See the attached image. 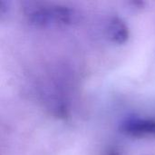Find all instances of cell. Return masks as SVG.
I'll list each match as a JSON object with an SVG mask.
<instances>
[{
	"label": "cell",
	"instance_id": "obj_2",
	"mask_svg": "<svg viewBox=\"0 0 155 155\" xmlns=\"http://www.w3.org/2000/svg\"><path fill=\"white\" fill-rule=\"evenodd\" d=\"M120 129L123 133L135 136H155V120L130 117L122 122Z\"/></svg>",
	"mask_w": 155,
	"mask_h": 155
},
{
	"label": "cell",
	"instance_id": "obj_3",
	"mask_svg": "<svg viewBox=\"0 0 155 155\" xmlns=\"http://www.w3.org/2000/svg\"><path fill=\"white\" fill-rule=\"evenodd\" d=\"M106 33L109 39L118 45L126 43L130 36L128 25L119 16H114L109 20L106 26Z\"/></svg>",
	"mask_w": 155,
	"mask_h": 155
},
{
	"label": "cell",
	"instance_id": "obj_4",
	"mask_svg": "<svg viewBox=\"0 0 155 155\" xmlns=\"http://www.w3.org/2000/svg\"><path fill=\"white\" fill-rule=\"evenodd\" d=\"M8 11H9V2L2 1L1 5H0V16H1V18H3L5 15H6Z\"/></svg>",
	"mask_w": 155,
	"mask_h": 155
},
{
	"label": "cell",
	"instance_id": "obj_1",
	"mask_svg": "<svg viewBox=\"0 0 155 155\" xmlns=\"http://www.w3.org/2000/svg\"><path fill=\"white\" fill-rule=\"evenodd\" d=\"M24 13L27 21L36 26L69 25L77 16L74 10L67 5L38 2L26 5Z\"/></svg>",
	"mask_w": 155,
	"mask_h": 155
},
{
	"label": "cell",
	"instance_id": "obj_5",
	"mask_svg": "<svg viewBox=\"0 0 155 155\" xmlns=\"http://www.w3.org/2000/svg\"><path fill=\"white\" fill-rule=\"evenodd\" d=\"M104 155H123L117 148H109Z\"/></svg>",
	"mask_w": 155,
	"mask_h": 155
}]
</instances>
